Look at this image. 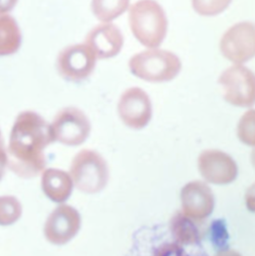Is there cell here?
I'll return each mask as SVG.
<instances>
[{"label":"cell","instance_id":"9c48e42d","mask_svg":"<svg viewBox=\"0 0 255 256\" xmlns=\"http://www.w3.org/2000/svg\"><path fill=\"white\" fill-rule=\"evenodd\" d=\"M198 168L204 180L218 186L232 184L238 174L236 160L220 150L202 152L198 158Z\"/></svg>","mask_w":255,"mask_h":256},{"label":"cell","instance_id":"ac0fdd59","mask_svg":"<svg viewBox=\"0 0 255 256\" xmlns=\"http://www.w3.org/2000/svg\"><path fill=\"white\" fill-rule=\"evenodd\" d=\"M232 0H192L196 13L202 16H216L222 13Z\"/></svg>","mask_w":255,"mask_h":256},{"label":"cell","instance_id":"7c38bea8","mask_svg":"<svg viewBox=\"0 0 255 256\" xmlns=\"http://www.w3.org/2000/svg\"><path fill=\"white\" fill-rule=\"evenodd\" d=\"M182 212L188 218L202 222L210 216L216 206L214 192L202 180L188 182L180 190Z\"/></svg>","mask_w":255,"mask_h":256},{"label":"cell","instance_id":"30bf717a","mask_svg":"<svg viewBox=\"0 0 255 256\" xmlns=\"http://www.w3.org/2000/svg\"><path fill=\"white\" fill-rule=\"evenodd\" d=\"M96 58L85 44L68 46L59 54L58 70L61 76L71 82L86 80L93 73Z\"/></svg>","mask_w":255,"mask_h":256},{"label":"cell","instance_id":"e0dca14e","mask_svg":"<svg viewBox=\"0 0 255 256\" xmlns=\"http://www.w3.org/2000/svg\"><path fill=\"white\" fill-rule=\"evenodd\" d=\"M22 216V204L13 196H0V226H9L19 220Z\"/></svg>","mask_w":255,"mask_h":256},{"label":"cell","instance_id":"4fadbf2b","mask_svg":"<svg viewBox=\"0 0 255 256\" xmlns=\"http://www.w3.org/2000/svg\"><path fill=\"white\" fill-rule=\"evenodd\" d=\"M96 59H108L117 56L124 45L121 30L112 23H102L93 28L84 43Z\"/></svg>","mask_w":255,"mask_h":256},{"label":"cell","instance_id":"9a60e30c","mask_svg":"<svg viewBox=\"0 0 255 256\" xmlns=\"http://www.w3.org/2000/svg\"><path fill=\"white\" fill-rule=\"evenodd\" d=\"M196 222L178 212L170 220V232L178 244H196L200 240V232Z\"/></svg>","mask_w":255,"mask_h":256},{"label":"cell","instance_id":"d6986e66","mask_svg":"<svg viewBox=\"0 0 255 256\" xmlns=\"http://www.w3.org/2000/svg\"><path fill=\"white\" fill-rule=\"evenodd\" d=\"M238 136L246 144L254 146V111L250 110L240 119L238 126Z\"/></svg>","mask_w":255,"mask_h":256},{"label":"cell","instance_id":"7402d4cb","mask_svg":"<svg viewBox=\"0 0 255 256\" xmlns=\"http://www.w3.org/2000/svg\"><path fill=\"white\" fill-rule=\"evenodd\" d=\"M214 256H242L240 252L234 250H220Z\"/></svg>","mask_w":255,"mask_h":256},{"label":"cell","instance_id":"ffe728a7","mask_svg":"<svg viewBox=\"0 0 255 256\" xmlns=\"http://www.w3.org/2000/svg\"><path fill=\"white\" fill-rule=\"evenodd\" d=\"M152 256H188L178 244H164L158 246Z\"/></svg>","mask_w":255,"mask_h":256},{"label":"cell","instance_id":"5b68a950","mask_svg":"<svg viewBox=\"0 0 255 256\" xmlns=\"http://www.w3.org/2000/svg\"><path fill=\"white\" fill-rule=\"evenodd\" d=\"M224 90V98L230 104L248 108L252 107L255 101L254 74L242 65L228 68L218 79Z\"/></svg>","mask_w":255,"mask_h":256},{"label":"cell","instance_id":"3957f363","mask_svg":"<svg viewBox=\"0 0 255 256\" xmlns=\"http://www.w3.org/2000/svg\"><path fill=\"white\" fill-rule=\"evenodd\" d=\"M69 174L74 186L88 194L102 192L110 178L106 160L93 150H82L73 158Z\"/></svg>","mask_w":255,"mask_h":256},{"label":"cell","instance_id":"8fae6325","mask_svg":"<svg viewBox=\"0 0 255 256\" xmlns=\"http://www.w3.org/2000/svg\"><path fill=\"white\" fill-rule=\"evenodd\" d=\"M118 114L128 128H144L152 116V106L148 95L140 88L128 89L119 100Z\"/></svg>","mask_w":255,"mask_h":256},{"label":"cell","instance_id":"7a4b0ae2","mask_svg":"<svg viewBox=\"0 0 255 256\" xmlns=\"http://www.w3.org/2000/svg\"><path fill=\"white\" fill-rule=\"evenodd\" d=\"M128 22L138 41L148 48L158 47L166 38L168 19L154 0H140L130 8Z\"/></svg>","mask_w":255,"mask_h":256},{"label":"cell","instance_id":"6da1fadb","mask_svg":"<svg viewBox=\"0 0 255 256\" xmlns=\"http://www.w3.org/2000/svg\"><path fill=\"white\" fill-rule=\"evenodd\" d=\"M54 142L50 126L38 115H22L13 130L8 168L21 178H33L46 166L45 148Z\"/></svg>","mask_w":255,"mask_h":256},{"label":"cell","instance_id":"2e32d148","mask_svg":"<svg viewBox=\"0 0 255 256\" xmlns=\"http://www.w3.org/2000/svg\"><path fill=\"white\" fill-rule=\"evenodd\" d=\"M130 0H92V11L95 17L108 23L121 16L128 9Z\"/></svg>","mask_w":255,"mask_h":256},{"label":"cell","instance_id":"5bb4252c","mask_svg":"<svg viewBox=\"0 0 255 256\" xmlns=\"http://www.w3.org/2000/svg\"><path fill=\"white\" fill-rule=\"evenodd\" d=\"M41 176V188L44 194L53 202H65L73 192V182L70 174L60 168H45Z\"/></svg>","mask_w":255,"mask_h":256},{"label":"cell","instance_id":"277c9868","mask_svg":"<svg viewBox=\"0 0 255 256\" xmlns=\"http://www.w3.org/2000/svg\"><path fill=\"white\" fill-rule=\"evenodd\" d=\"M128 67L132 75L148 82H168L176 78L182 69L180 58L170 51L152 49L134 55Z\"/></svg>","mask_w":255,"mask_h":256},{"label":"cell","instance_id":"ba28073f","mask_svg":"<svg viewBox=\"0 0 255 256\" xmlns=\"http://www.w3.org/2000/svg\"><path fill=\"white\" fill-rule=\"evenodd\" d=\"M220 51L230 61L240 65L255 54V27L252 22H240L230 27L220 40Z\"/></svg>","mask_w":255,"mask_h":256},{"label":"cell","instance_id":"8992f818","mask_svg":"<svg viewBox=\"0 0 255 256\" xmlns=\"http://www.w3.org/2000/svg\"><path fill=\"white\" fill-rule=\"evenodd\" d=\"M50 128L54 140L65 146H77L90 136L91 123L83 111L68 107L56 115Z\"/></svg>","mask_w":255,"mask_h":256},{"label":"cell","instance_id":"44dd1931","mask_svg":"<svg viewBox=\"0 0 255 256\" xmlns=\"http://www.w3.org/2000/svg\"><path fill=\"white\" fill-rule=\"evenodd\" d=\"M7 166H8V158L4 152V150L0 148V182L5 174Z\"/></svg>","mask_w":255,"mask_h":256},{"label":"cell","instance_id":"52a82bcc","mask_svg":"<svg viewBox=\"0 0 255 256\" xmlns=\"http://www.w3.org/2000/svg\"><path fill=\"white\" fill-rule=\"evenodd\" d=\"M81 216L78 210L68 204L56 208L44 224V236L54 246H64L71 242L81 228Z\"/></svg>","mask_w":255,"mask_h":256}]
</instances>
